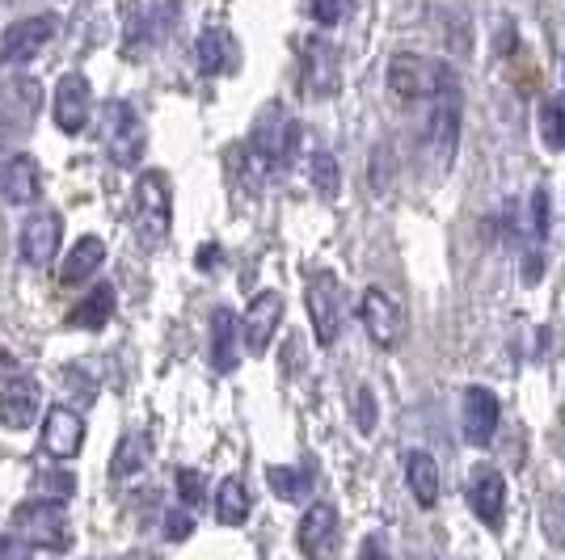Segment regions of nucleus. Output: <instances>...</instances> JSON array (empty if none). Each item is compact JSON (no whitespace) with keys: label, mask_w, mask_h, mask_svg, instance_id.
<instances>
[{"label":"nucleus","mask_w":565,"mask_h":560,"mask_svg":"<svg viewBox=\"0 0 565 560\" xmlns=\"http://www.w3.org/2000/svg\"><path fill=\"white\" fill-rule=\"evenodd\" d=\"M212 261H220V249H215V245H207V249H199V270H215Z\"/></svg>","instance_id":"39"},{"label":"nucleus","mask_w":565,"mask_h":560,"mask_svg":"<svg viewBox=\"0 0 565 560\" xmlns=\"http://www.w3.org/2000/svg\"><path fill=\"white\" fill-rule=\"evenodd\" d=\"M266 485H270L275 497H282V502H305L308 493H312V476H308L305 467L275 464V467H266Z\"/></svg>","instance_id":"27"},{"label":"nucleus","mask_w":565,"mask_h":560,"mask_svg":"<svg viewBox=\"0 0 565 560\" xmlns=\"http://www.w3.org/2000/svg\"><path fill=\"white\" fill-rule=\"evenodd\" d=\"M148 460H152V443H148V434H122L115 460H110V476H115V481H127V476L143 472Z\"/></svg>","instance_id":"26"},{"label":"nucleus","mask_w":565,"mask_h":560,"mask_svg":"<svg viewBox=\"0 0 565 560\" xmlns=\"http://www.w3.org/2000/svg\"><path fill=\"white\" fill-rule=\"evenodd\" d=\"M39 161L34 157H13V161L0 164V194L13 203V207H30L39 198Z\"/></svg>","instance_id":"19"},{"label":"nucleus","mask_w":565,"mask_h":560,"mask_svg":"<svg viewBox=\"0 0 565 560\" xmlns=\"http://www.w3.org/2000/svg\"><path fill=\"white\" fill-rule=\"evenodd\" d=\"M532 224H536V240H544V236L553 233V224H548V190H536L532 194Z\"/></svg>","instance_id":"35"},{"label":"nucleus","mask_w":565,"mask_h":560,"mask_svg":"<svg viewBox=\"0 0 565 560\" xmlns=\"http://www.w3.org/2000/svg\"><path fill=\"white\" fill-rule=\"evenodd\" d=\"M178 497H182V506L186 510H194V506H203V493H207V485H203V472L199 467H178Z\"/></svg>","instance_id":"31"},{"label":"nucleus","mask_w":565,"mask_h":560,"mask_svg":"<svg viewBox=\"0 0 565 560\" xmlns=\"http://www.w3.org/2000/svg\"><path fill=\"white\" fill-rule=\"evenodd\" d=\"M308 316H312V329H317V342L321 346H333L338 333L347 325V291L333 270H317L308 274Z\"/></svg>","instance_id":"5"},{"label":"nucleus","mask_w":565,"mask_h":560,"mask_svg":"<svg viewBox=\"0 0 565 560\" xmlns=\"http://www.w3.org/2000/svg\"><path fill=\"white\" fill-rule=\"evenodd\" d=\"M110 316H115V287H110V282H97L94 291H89V295L68 312V325L72 329H94L97 333Z\"/></svg>","instance_id":"24"},{"label":"nucleus","mask_w":565,"mask_h":560,"mask_svg":"<svg viewBox=\"0 0 565 560\" xmlns=\"http://www.w3.org/2000/svg\"><path fill=\"white\" fill-rule=\"evenodd\" d=\"M405 485L414 493V502L430 510L439 502V464L430 460V451H409L405 455Z\"/></svg>","instance_id":"23"},{"label":"nucleus","mask_w":565,"mask_h":560,"mask_svg":"<svg viewBox=\"0 0 565 560\" xmlns=\"http://www.w3.org/2000/svg\"><path fill=\"white\" fill-rule=\"evenodd\" d=\"M194 536V518H190L186 510H169L166 514V539H173V543H182V539Z\"/></svg>","instance_id":"34"},{"label":"nucleus","mask_w":565,"mask_h":560,"mask_svg":"<svg viewBox=\"0 0 565 560\" xmlns=\"http://www.w3.org/2000/svg\"><path fill=\"white\" fill-rule=\"evenodd\" d=\"M308 177H312L317 198H326V203L338 198V190H342V169H338V161H333L330 152H317V157L308 161Z\"/></svg>","instance_id":"29"},{"label":"nucleus","mask_w":565,"mask_h":560,"mask_svg":"<svg viewBox=\"0 0 565 560\" xmlns=\"http://www.w3.org/2000/svg\"><path fill=\"white\" fill-rule=\"evenodd\" d=\"M136 219H140V236L148 249L166 245L169 224H173V198H169V177L148 169L136 186Z\"/></svg>","instance_id":"6"},{"label":"nucleus","mask_w":565,"mask_h":560,"mask_svg":"<svg viewBox=\"0 0 565 560\" xmlns=\"http://www.w3.org/2000/svg\"><path fill=\"white\" fill-rule=\"evenodd\" d=\"M60 236H64V219H60V211H34L30 219L22 224V261L25 266H34V270H43L55 261L60 254Z\"/></svg>","instance_id":"11"},{"label":"nucleus","mask_w":565,"mask_h":560,"mask_svg":"<svg viewBox=\"0 0 565 560\" xmlns=\"http://www.w3.org/2000/svg\"><path fill=\"white\" fill-rule=\"evenodd\" d=\"M308 13L317 18V25H338L351 13V0H308Z\"/></svg>","instance_id":"33"},{"label":"nucleus","mask_w":565,"mask_h":560,"mask_svg":"<svg viewBox=\"0 0 565 560\" xmlns=\"http://www.w3.org/2000/svg\"><path fill=\"white\" fill-rule=\"evenodd\" d=\"M305 89L312 97H330L338 89V51L321 39L305 47Z\"/></svg>","instance_id":"21"},{"label":"nucleus","mask_w":565,"mask_h":560,"mask_svg":"<svg viewBox=\"0 0 565 560\" xmlns=\"http://www.w3.org/2000/svg\"><path fill=\"white\" fill-rule=\"evenodd\" d=\"M102 261H106L102 236H81L64 257V266H60V287H85L102 270Z\"/></svg>","instance_id":"20"},{"label":"nucleus","mask_w":565,"mask_h":560,"mask_svg":"<svg viewBox=\"0 0 565 560\" xmlns=\"http://www.w3.org/2000/svg\"><path fill=\"white\" fill-rule=\"evenodd\" d=\"M296 543L308 560H330L338 548V510L330 502H312L296 527Z\"/></svg>","instance_id":"14"},{"label":"nucleus","mask_w":565,"mask_h":560,"mask_svg":"<svg viewBox=\"0 0 565 560\" xmlns=\"http://www.w3.org/2000/svg\"><path fill=\"white\" fill-rule=\"evenodd\" d=\"M194 55H199V72L203 76H228V72L241 68V47H236V39L224 25L203 30L199 43H194Z\"/></svg>","instance_id":"18"},{"label":"nucleus","mask_w":565,"mask_h":560,"mask_svg":"<svg viewBox=\"0 0 565 560\" xmlns=\"http://www.w3.org/2000/svg\"><path fill=\"white\" fill-rule=\"evenodd\" d=\"M236 342H241V325L228 308H215L212 312V367L220 375H233L241 354H236Z\"/></svg>","instance_id":"22"},{"label":"nucleus","mask_w":565,"mask_h":560,"mask_svg":"<svg viewBox=\"0 0 565 560\" xmlns=\"http://www.w3.org/2000/svg\"><path fill=\"white\" fill-rule=\"evenodd\" d=\"M0 560H30V548L18 536H0Z\"/></svg>","instance_id":"37"},{"label":"nucleus","mask_w":565,"mask_h":560,"mask_svg":"<svg viewBox=\"0 0 565 560\" xmlns=\"http://www.w3.org/2000/svg\"><path fill=\"white\" fill-rule=\"evenodd\" d=\"M282 321V295L279 291H262L249 300V312L241 321V337H245V351L249 354H266L270 351V337Z\"/></svg>","instance_id":"16"},{"label":"nucleus","mask_w":565,"mask_h":560,"mask_svg":"<svg viewBox=\"0 0 565 560\" xmlns=\"http://www.w3.org/2000/svg\"><path fill=\"white\" fill-rule=\"evenodd\" d=\"M498 421H502V405L490 388L472 384L465 400H460V430H465V443L469 446H490L498 434Z\"/></svg>","instance_id":"9"},{"label":"nucleus","mask_w":565,"mask_h":560,"mask_svg":"<svg viewBox=\"0 0 565 560\" xmlns=\"http://www.w3.org/2000/svg\"><path fill=\"white\" fill-rule=\"evenodd\" d=\"M296 148H300V122L282 106L262 110V118L254 122V136H249V152L262 164V173H287L296 161Z\"/></svg>","instance_id":"1"},{"label":"nucleus","mask_w":565,"mask_h":560,"mask_svg":"<svg viewBox=\"0 0 565 560\" xmlns=\"http://www.w3.org/2000/svg\"><path fill=\"white\" fill-rule=\"evenodd\" d=\"M9 527H13V536L22 539L25 548H47V552H64V548L72 543L68 510H64L60 502H39V497H30V502H22V506L13 510Z\"/></svg>","instance_id":"2"},{"label":"nucleus","mask_w":565,"mask_h":560,"mask_svg":"<svg viewBox=\"0 0 565 560\" xmlns=\"http://www.w3.org/2000/svg\"><path fill=\"white\" fill-rule=\"evenodd\" d=\"M55 127L64 131V136H81L85 127H89V110H94V101H89V80L81 76V72H64L60 76V85H55Z\"/></svg>","instance_id":"13"},{"label":"nucleus","mask_w":565,"mask_h":560,"mask_svg":"<svg viewBox=\"0 0 565 560\" xmlns=\"http://www.w3.org/2000/svg\"><path fill=\"white\" fill-rule=\"evenodd\" d=\"M215 518L224 527H241L249 518V489L236 481V476H224L220 489H215Z\"/></svg>","instance_id":"25"},{"label":"nucleus","mask_w":565,"mask_h":560,"mask_svg":"<svg viewBox=\"0 0 565 560\" xmlns=\"http://www.w3.org/2000/svg\"><path fill=\"white\" fill-rule=\"evenodd\" d=\"M55 18L51 13H39V18H22V22H13L4 34H0V60L4 64H30L39 51L47 47L51 39H55Z\"/></svg>","instance_id":"10"},{"label":"nucleus","mask_w":565,"mask_h":560,"mask_svg":"<svg viewBox=\"0 0 565 560\" xmlns=\"http://www.w3.org/2000/svg\"><path fill=\"white\" fill-rule=\"evenodd\" d=\"M102 143H106V152H110V161L118 169H136L143 161V118L136 115V106H127V101H106L102 106Z\"/></svg>","instance_id":"4"},{"label":"nucleus","mask_w":565,"mask_h":560,"mask_svg":"<svg viewBox=\"0 0 565 560\" xmlns=\"http://www.w3.org/2000/svg\"><path fill=\"white\" fill-rule=\"evenodd\" d=\"M359 321L372 333L380 351H397L405 342V308L397 295H388L384 287H367L363 300H359Z\"/></svg>","instance_id":"7"},{"label":"nucleus","mask_w":565,"mask_h":560,"mask_svg":"<svg viewBox=\"0 0 565 560\" xmlns=\"http://www.w3.org/2000/svg\"><path fill=\"white\" fill-rule=\"evenodd\" d=\"M81 446H85V421H81V413L68 409V405H55L47 413V426H43V451L55 455V460H72Z\"/></svg>","instance_id":"17"},{"label":"nucleus","mask_w":565,"mask_h":560,"mask_svg":"<svg viewBox=\"0 0 565 560\" xmlns=\"http://www.w3.org/2000/svg\"><path fill=\"white\" fill-rule=\"evenodd\" d=\"M354 426H359V434H376V392L367 384H359V392H354Z\"/></svg>","instance_id":"32"},{"label":"nucleus","mask_w":565,"mask_h":560,"mask_svg":"<svg viewBox=\"0 0 565 560\" xmlns=\"http://www.w3.org/2000/svg\"><path fill=\"white\" fill-rule=\"evenodd\" d=\"M359 560H393V557H388V543H384V536H367V539H363V548H359Z\"/></svg>","instance_id":"36"},{"label":"nucleus","mask_w":565,"mask_h":560,"mask_svg":"<svg viewBox=\"0 0 565 560\" xmlns=\"http://www.w3.org/2000/svg\"><path fill=\"white\" fill-rule=\"evenodd\" d=\"M469 506L472 514L490 527V531H502V518H507V481L502 472L490 464H477L469 476Z\"/></svg>","instance_id":"12"},{"label":"nucleus","mask_w":565,"mask_h":560,"mask_svg":"<svg viewBox=\"0 0 565 560\" xmlns=\"http://www.w3.org/2000/svg\"><path fill=\"white\" fill-rule=\"evenodd\" d=\"M43 409V388L30 375H13L9 384H0V426L9 430H30Z\"/></svg>","instance_id":"15"},{"label":"nucleus","mask_w":565,"mask_h":560,"mask_svg":"<svg viewBox=\"0 0 565 560\" xmlns=\"http://www.w3.org/2000/svg\"><path fill=\"white\" fill-rule=\"evenodd\" d=\"M456 85V72L439 60H426V55H409L401 51L388 64V89L401 101H435V97Z\"/></svg>","instance_id":"3"},{"label":"nucleus","mask_w":565,"mask_h":560,"mask_svg":"<svg viewBox=\"0 0 565 560\" xmlns=\"http://www.w3.org/2000/svg\"><path fill=\"white\" fill-rule=\"evenodd\" d=\"M13 375H22V367H18V354L4 351V346H0V384H9Z\"/></svg>","instance_id":"38"},{"label":"nucleus","mask_w":565,"mask_h":560,"mask_svg":"<svg viewBox=\"0 0 565 560\" xmlns=\"http://www.w3.org/2000/svg\"><path fill=\"white\" fill-rule=\"evenodd\" d=\"M541 143L548 152H565V101L562 97H544L541 101Z\"/></svg>","instance_id":"28"},{"label":"nucleus","mask_w":565,"mask_h":560,"mask_svg":"<svg viewBox=\"0 0 565 560\" xmlns=\"http://www.w3.org/2000/svg\"><path fill=\"white\" fill-rule=\"evenodd\" d=\"M456 148H460V85L444 89L430 110V157L444 173L456 164Z\"/></svg>","instance_id":"8"},{"label":"nucleus","mask_w":565,"mask_h":560,"mask_svg":"<svg viewBox=\"0 0 565 560\" xmlns=\"http://www.w3.org/2000/svg\"><path fill=\"white\" fill-rule=\"evenodd\" d=\"M72 493H76V476H72L68 467H47V472H39L34 476V497L39 502H68Z\"/></svg>","instance_id":"30"}]
</instances>
